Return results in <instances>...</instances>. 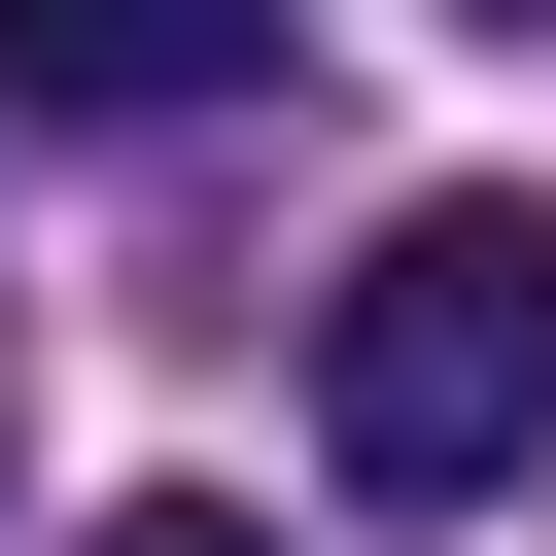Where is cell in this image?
Returning a JSON list of instances; mask_svg holds the SVG:
<instances>
[{
    "label": "cell",
    "mask_w": 556,
    "mask_h": 556,
    "mask_svg": "<svg viewBox=\"0 0 556 556\" xmlns=\"http://www.w3.org/2000/svg\"><path fill=\"white\" fill-rule=\"evenodd\" d=\"M70 556H278V521H243V486H104Z\"/></svg>",
    "instance_id": "obj_3"
},
{
    "label": "cell",
    "mask_w": 556,
    "mask_h": 556,
    "mask_svg": "<svg viewBox=\"0 0 556 556\" xmlns=\"http://www.w3.org/2000/svg\"><path fill=\"white\" fill-rule=\"evenodd\" d=\"M35 104H243V35L208 0H104V35H35Z\"/></svg>",
    "instance_id": "obj_2"
},
{
    "label": "cell",
    "mask_w": 556,
    "mask_h": 556,
    "mask_svg": "<svg viewBox=\"0 0 556 556\" xmlns=\"http://www.w3.org/2000/svg\"><path fill=\"white\" fill-rule=\"evenodd\" d=\"M313 417H348V486H556V208H382L348 243V313H313Z\"/></svg>",
    "instance_id": "obj_1"
}]
</instances>
